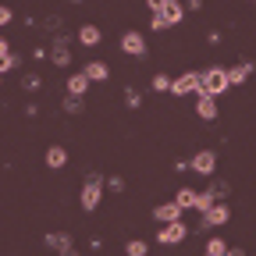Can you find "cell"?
I'll list each match as a JSON object with an SVG mask.
<instances>
[{
    "label": "cell",
    "mask_w": 256,
    "mask_h": 256,
    "mask_svg": "<svg viewBox=\"0 0 256 256\" xmlns=\"http://www.w3.org/2000/svg\"><path fill=\"white\" fill-rule=\"evenodd\" d=\"M100 200H104V174L100 171H89L86 174V182H82V210L86 214H92L96 206H100Z\"/></svg>",
    "instance_id": "6da1fadb"
},
{
    "label": "cell",
    "mask_w": 256,
    "mask_h": 256,
    "mask_svg": "<svg viewBox=\"0 0 256 256\" xmlns=\"http://www.w3.org/2000/svg\"><path fill=\"white\" fill-rule=\"evenodd\" d=\"M232 86H228V78H224V68H206V72H200V92H206V96H217L220 92H228Z\"/></svg>",
    "instance_id": "7a4b0ae2"
},
{
    "label": "cell",
    "mask_w": 256,
    "mask_h": 256,
    "mask_svg": "<svg viewBox=\"0 0 256 256\" xmlns=\"http://www.w3.org/2000/svg\"><path fill=\"white\" fill-rule=\"evenodd\" d=\"M232 220V206L228 203H214L210 210L200 214V232H210V228H220V224Z\"/></svg>",
    "instance_id": "3957f363"
},
{
    "label": "cell",
    "mask_w": 256,
    "mask_h": 256,
    "mask_svg": "<svg viewBox=\"0 0 256 256\" xmlns=\"http://www.w3.org/2000/svg\"><path fill=\"white\" fill-rule=\"evenodd\" d=\"M68 46H72V36H68V32H57V40H54L46 60H54L57 68H68V64H72V50Z\"/></svg>",
    "instance_id": "277c9868"
},
{
    "label": "cell",
    "mask_w": 256,
    "mask_h": 256,
    "mask_svg": "<svg viewBox=\"0 0 256 256\" xmlns=\"http://www.w3.org/2000/svg\"><path fill=\"white\" fill-rule=\"evenodd\" d=\"M121 50L128 57H146L150 54V43H146V36H142L139 28H128L124 36H121Z\"/></svg>",
    "instance_id": "5b68a950"
},
{
    "label": "cell",
    "mask_w": 256,
    "mask_h": 256,
    "mask_svg": "<svg viewBox=\"0 0 256 256\" xmlns=\"http://www.w3.org/2000/svg\"><path fill=\"white\" fill-rule=\"evenodd\" d=\"M185 238H188V224H185V220L164 224V228L156 232V242H160V246H178V242H185Z\"/></svg>",
    "instance_id": "8992f818"
},
{
    "label": "cell",
    "mask_w": 256,
    "mask_h": 256,
    "mask_svg": "<svg viewBox=\"0 0 256 256\" xmlns=\"http://www.w3.org/2000/svg\"><path fill=\"white\" fill-rule=\"evenodd\" d=\"M168 92H171V96H196V92H200V72H185V75H178V78L171 82Z\"/></svg>",
    "instance_id": "52a82bcc"
},
{
    "label": "cell",
    "mask_w": 256,
    "mask_h": 256,
    "mask_svg": "<svg viewBox=\"0 0 256 256\" xmlns=\"http://www.w3.org/2000/svg\"><path fill=\"white\" fill-rule=\"evenodd\" d=\"M188 171H196V174L210 178V174L217 171V153H214V150H200L196 156L188 160Z\"/></svg>",
    "instance_id": "ba28073f"
},
{
    "label": "cell",
    "mask_w": 256,
    "mask_h": 256,
    "mask_svg": "<svg viewBox=\"0 0 256 256\" xmlns=\"http://www.w3.org/2000/svg\"><path fill=\"white\" fill-rule=\"evenodd\" d=\"M182 206L174 203V200H168V203H160V206H153V220H160V224H174V220H182Z\"/></svg>",
    "instance_id": "9c48e42d"
},
{
    "label": "cell",
    "mask_w": 256,
    "mask_h": 256,
    "mask_svg": "<svg viewBox=\"0 0 256 256\" xmlns=\"http://www.w3.org/2000/svg\"><path fill=\"white\" fill-rule=\"evenodd\" d=\"M196 114H200V121H214L217 118V100L206 92H196Z\"/></svg>",
    "instance_id": "30bf717a"
},
{
    "label": "cell",
    "mask_w": 256,
    "mask_h": 256,
    "mask_svg": "<svg viewBox=\"0 0 256 256\" xmlns=\"http://www.w3.org/2000/svg\"><path fill=\"white\" fill-rule=\"evenodd\" d=\"M249 75H252V60H242V64H235V68H224V78H228V86H242Z\"/></svg>",
    "instance_id": "8fae6325"
},
{
    "label": "cell",
    "mask_w": 256,
    "mask_h": 256,
    "mask_svg": "<svg viewBox=\"0 0 256 256\" xmlns=\"http://www.w3.org/2000/svg\"><path fill=\"white\" fill-rule=\"evenodd\" d=\"M160 18L168 22V28L182 25V18H185V8H182V0H168V4H164V11H160Z\"/></svg>",
    "instance_id": "7c38bea8"
},
{
    "label": "cell",
    "mask_w": 256,
    "mask_h": 256,
    "mask_svg": "<svg viewBox=\"0 0 256 256\" xmlns=\"http://www.w3.org/2000/svg\"><path fill=\"white\" fill-rule=\"evenodd\" d=\"M82 75H86L89 82H107V75H110V68H107V64H104V60H89V64H86V68H82Z\"/></svg>",
    "instance_id": "4fadbf2b"
},
{
    "label": "cell",
    "mask_w": 256,
    "mask_h": 256,
    "mask_svg": "<svg viewBox=\"0 0 256 256\" xmlns=\"http://www.w3.org/2000/svg\"><path fill=\"white\" fill-rule=\"evenodd\" d=\"M75 40H78L82 46H100V40H104V32H100V28H96V25H82Z\"/></svg>",
    "instance_id": "5bb4252c"
},
{
    "label": "cell",
    "mask_w": 256,
    "mask_h": 256,
    "mask_svg": "<svg viewBox=\"0 0 256 256\" xmlns=\"http://www.w3.org/2000/svg\"><path fill=\"white\" fill-rule=\"evenodd\" d=\"M64 164H68V150H64V146H50L46 150V168L50 171H60Z\"/></svg>",
    "instance_id": "9a60e30c"
},
{
    "label": "cell",
    "mask_w": 256,
    "mask_h": 256,
    "mask_svg": "<svg viewBox=\"0 0 256 256\" xmlns=\"http://www.w3.org/2000/svg\"><path fill=\"white\" fill-rule=\"evenodd\" d=\"M89 86H92V82H89L82 72H75V75L68 78V96H78V100H82V96L89 92Z\"/></svg>",
    "instance_id": "2e32d148"
},
{
    "label": "cell",
    "mask_w": 256,
    "mask_h": 256,
    "mask_svg": "<svg viewBox=\"0 0 256 256\" xmlns=\"http://www.w3.org/2000/svg\"><path fill=\"white\" fill-rule=\"evenodd\" d=\"M46 246H50L54 252H60V249L72 246V235H68V232H50V235H46Z\"/></svg>",
    "instance_id": "e0dca14e"
},
{
    "label": "cell",
    "mask_w": 256,
    "mask_h": 256,
    "mask_svg": "<svg viewBox=\"0 0 256 256\" xmlns=\"http://www.w3.org/2000/svg\"><path fill=\"white\" fill-rule=\"evenodd\" d=\"M174 203H178L182 210H192V206H196V188H178Z\"/></svg>",
    "instance_id": "ac0fdd59"
},
{
    "label": "cell",
    "mask_w": 256,
    "mask_h": 256,
    "mask_svg": "<svg viewBox=\"0 0 256 256\" xmlns=\"http://www.w3.org/2000/svg\"><path fill=\"white\" fill-rule=\"evenodd\" d=\"M214 203H217L214 188H206V192H196V206H192V210H200V214H203V210H210Z\"/></svg>",
    "instance_id": "d6986e66"
},
{
    "label": "cell",
    "mask_w": 256,
    "mask_h": 256,
    "mask_svg": "<svg viewBox=\"0 0 256 256\" xmlns=\"http://www.w3.org/2000/svg\"><path fill=\"white\" fill-rule=\"evenodd\" d=\"M146 252H150V242L146 238H132V242L124 246V256H146Z\"/></svg>",
    "instance_id": "ffe728a7"
},
{
    "label": "cell",
    "mask_w": 256,
    "mask_h": 256,
    "mask_svg": "<svg viewBox=\"0 0 256 256\" xmlns=\"http://www.w3.org/2000/svg\"><path fill=\"white\" fill-rule=\"evenodd\" d=\"M224 252H228V242L224 238H210L206 249H203V256H224Z\"/></svg>",
    "instance_id": "44dd1931"
},
{
    "label": "cell",
    "mask_w": 256,
    "mask_h": 256,
    "mask_svg": "<svg viewBox=\"0 0 256 256\" xmlns=\"http://www.w3.org/2000/svg\"><path fill=\"white\" fill-rule=\"evenodd\" d=\"M22 89L25 92H36V89H43V78L40 75H22Z\"/></svg>",
    "instance_id": "7402d4cb"
},
{
    "label": "cell",
    "mask_w": 256,
    "mask_h": 256,
    "mask_svg": "<svg viewBox=\"0 0 256 256\" xmlns=\"http://www.w3.org/2000/svg\"><path fill=\"white\" fill-rule=\"evenodd\" d=\"M124 104L132 107V110H139V107H142V92H139V89H124Z\"/></svg>",
    "instance_id": "603a6c76"
},
{
    "label": "cell",
    "mask_w": 256,
    "mask_h": 256,
    "mask_svg": "<svg viewBox=\"0 0 256 256\" xmlns=\"http://www.w3.org/2000/svg\"><path fill=\"white\" fill-rule=\"evenodd\" d=\"M18 64H22V57H14V54H8V57H0V75H4V72H14Z\"/></svg>",
    "instance_id": "cb8c5ba5"
},
{
    "label": "cell",
    "mask_w": 256,
    "mask_h": 256,
    "mask_svg": "<svg viewBox=\"0 0 256 256\" xmlns=\"http://www.w3.org/2000/svg\"><path fill=\"white\" fill-rule=\"evenodd\" d=\"M60 107H64V114H78L82 110V100H78V96H64Z\"/></svg>",
    "instance_id": "d4e9b609"
},
{
    "label": "cell",
    "mask_w": 256,
    "mask_h": 256,
    "mask_svg": "<svg viewBox=\"0 0 256 256\" xmlns=\"http://www.w3.org/2000/svg\"><path fill=\"white\" fill-rule=\"evenodd\" d=\"M150 86H153V92H168V89H171V78H168V75H153Z\"/></svg>",
    "instance_id": "484cf974"
},
{
    "label": "cell",
    "mask_w": 256,
    "mask_h": 256,
    "mask_svg": "<svg viewBox=\"0 0 256 256\" xmlns=\"http://www.w3.org/2000/svg\"><path fill=\"white\" fill-rule=\"evenodd\" d=\"M104 188H110V192H124V178H104Z\"/></svg>",
    "instance_id": "4316f807"
},
{
    "label": "cell",
    "mask_w": 256,
    "mask_h": 256,
    "mask_svg": "<svg viewBox=\"0 0 256 256\" xmlns=\"http://www.w3.org/2000/svg\"><path fill=\"white\" fill-rule=\"evenodd\" d=\"M150 28H153V32H168V22L160 18V14H153V18H150Z\"/></svg>",
    "instance_id": "83f0119b"
},
{
    "label": "cell",
    "mask_w": 256,
    "mask_h": 256,
    "mask_svg": "<svg viewBox=\"0 0 256 256\" xmlns=\"http://www.w3.org/2000/svg\"><path fill=\"white\" fill-rule=\"evenodd\" d=\"M164 4H168V0H146V8H150L153 14H160V11H164Z\"/></svg>",
    "instance_id": "f1b7e54d"
},
{
    "label": "cell",
    "mask_w": 256,
    "mask_h": 256,
    "mask_svg": "<svg viewBox=\"0 0 256 256\" xmlns=\"http://www.w3.org/2000/svg\"><path fill=\"white\" fill-rule=\"evenodd\" d=\"M11 18H14V14H11V8H8V4H0V25H8Z\"/></svg>",
    "instance_id": "f546056e"
},
{
    "label": "cell",
    "mask_w": 256,
    "mask_h": 256,
    "mask_svg": "<svg viewBox=\"0 0 256 256\" xmlns=\"http://www.w3.org/2000/svg\"><path fill=\"white\" fill-rule=\"evenodd\" d=\"M182 8H185V11H200V8H203V0H185Z\"/></svg>",
    "instance_id": "4dcf8cb0"
},
{
    "label": "cell",
    "mask_w": 256,
    "mask_h": 256,
    "mask_svg": "<svg viewBox=\"0 0 256 256\" xmlns=\"http://www.w3.org/2000/svg\"><path fill=\"white\" fill-rule=\"evenodd\" d=\"M46 28L50 32H60V18H46Z\"/></svg>",
    "instance_id": "1f68e13d"
},
{
    "label": "cell",
    "mask_w": 256,
    "mask_h": 256,
    "mask_svg": "<svg viewBox=\"0 0 256 256\" xmlns=\"http://www.w3.org/2000/svg\"><path fill=\"white\" fill-rule=\"evenodd\" d=\"M8 54H11V43H8L4 36H0V57H8Z\"/></svg>",
    "instance_id": "d6a6232c"
},
{
    "label": "cell",
    "mask_w": 256,
    "mask_h": 256,
    "mask_svg": "<svg viewBox=\"0 0 256 256\" xmlns=\"http://www.w3.org/2000/svg\"><path fill=\"white\" fill-rule=\"evenodd\" d=\"M57 256H82V252H78V249H75V246H68V249H60V252H57Z\"/></svg>",
    "instance_id": "836d02e7"
},
{
    "label": "cell",
    "mask_w": 256,
    "mask_h": 256,
    "mask_svg": "<svg viewBox=\"0 0 256 256\" xmlns=\"http://www.w3.org/2000/svg\"><path fill=\"white\" fill-rule=\"evenodd\" d=\"M224 256H246V249H238V246H232L228 252H224Z\"/></svg>",
    "instance_id": "e575fe53"
},
{
    "label": "cell",
    "mask_w": 256,
    "mask_h": 256,
    "mask_svg": "<svg viewBox=\"0 0 256 256\" xmlns=\"http://www.w3.org/2000/svg\"><path fill=\"white\" fill-rule=\"evenodd\" d=\"M72 4H82V0H72Z\"/></svg>",
    "instance_id": "d590c367"
}]
</instances>
